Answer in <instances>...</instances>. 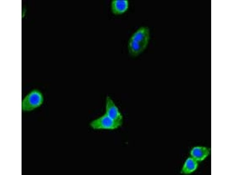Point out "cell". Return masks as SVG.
I'll use <instances>...</instances> for the list:
<instances>
[{
	"label": "cell",
	"mask_w": 233,
	"mask_h": 175,
	"mask_svg": "<svg viewBox=\"0 0 233 175\" xmlns=\"http://www.w3.org/2000/svg\"><path fill=\"white\" fill-rule=\"evenodd\" d=\"M150 31L147 26L138 28L129 38L127 48L129 55L136 57L142 54L147 48L150 40Z\"/></svg>",
	"instance_id": "6da1fadb"
},
{
	"label": "cell",
	"mask_w": 233,
	"mask_h": 175,
	"mask_svg": "<svg viewBox=\"0 0 233 175\" xmlns=\"http://www.w3.org/2000/svg\"><path fill=\"white\" fill-rule=\"evenodd\" d=\"M44 97L42 92L38 89L30 91L22 99V110L24 112H29L40 107L43 104Z\"/></svg>",
	"instance_id": "7a4b0ae2"
},
{
	"label": "cell",
	"mask_w": 233,
	"mask_h": 175,
	"mask_svg": "<svg viewBox=\"0 0 233 175\" xmlns=\"http://www.w3.org/2000/svg\"><path fill=\"white\" fill-rule=\"evenodd\" d=\"M121 125L112 120L105 113L92 120L90 123V127L96 130H114Z\"/></svg>",
	"instance_id": "3957f363"
},
{
	"label": "cell",
	"mask_w": 233,
	"mask_h": 175,
	"mask_svg": "<svg viewBox=\"0 0 233 175\" xmlns=\"http://www.w3.org/2000/svg\"><path fill=\"white\" fill-rule=\"evenodd\" d=\"M105 113L114 121L122 125V115L113 100L109 96L106 99Z\"/></svg>",
	"instance_id": "277c9868"
},
{
	"label": "cell",
	"mask_w": 233,
	"mask_h": 175,
	"mask_svg": "<svg viewBox=\"0 0 233 175\" xmlns=\"http://www.w3.org/2000/svg\"><path fill=\"white\" fill-rule=\"evenodd\" d=\"M129 5L128 0H112L111 2V10L115 15H122L128 11Z\"/></svg>",
	"instance_id": "5b68a950"
},
{
	"label": "cell",
	"mask_w": 233,
	"mask_h": 175,
	"mask_svg": "<svg viewBox=\"0 0 233 175\" xmlns=\"http://www.w3.org/2000/svg\"><path fill=\"white\" fill-rule=\"evenodd\" d=\"M209 151L208 148L203 146H197L191 150L190 154L192 158L197 161L204 160L209 155Z\"/></svg>",
	"instance_id": "8992f818"
},
{
	"label": "cell",
	"mask_w": 233,
	"mask_h": 175,
	"mask_svg": "<svg viewBox=\"0 0 233 175\" xmlns=\"http://www.w3.org/2000/svg\"><path fill=\"white\" fill-rule=\"evenodd\" d=\"M197 161L192 157L188 158L185 162L183 167L182 173L185 174H188L193 172L197 167Z\"/></svg>",
	"instance_id": "52a82bcc"
}]
</instances>
